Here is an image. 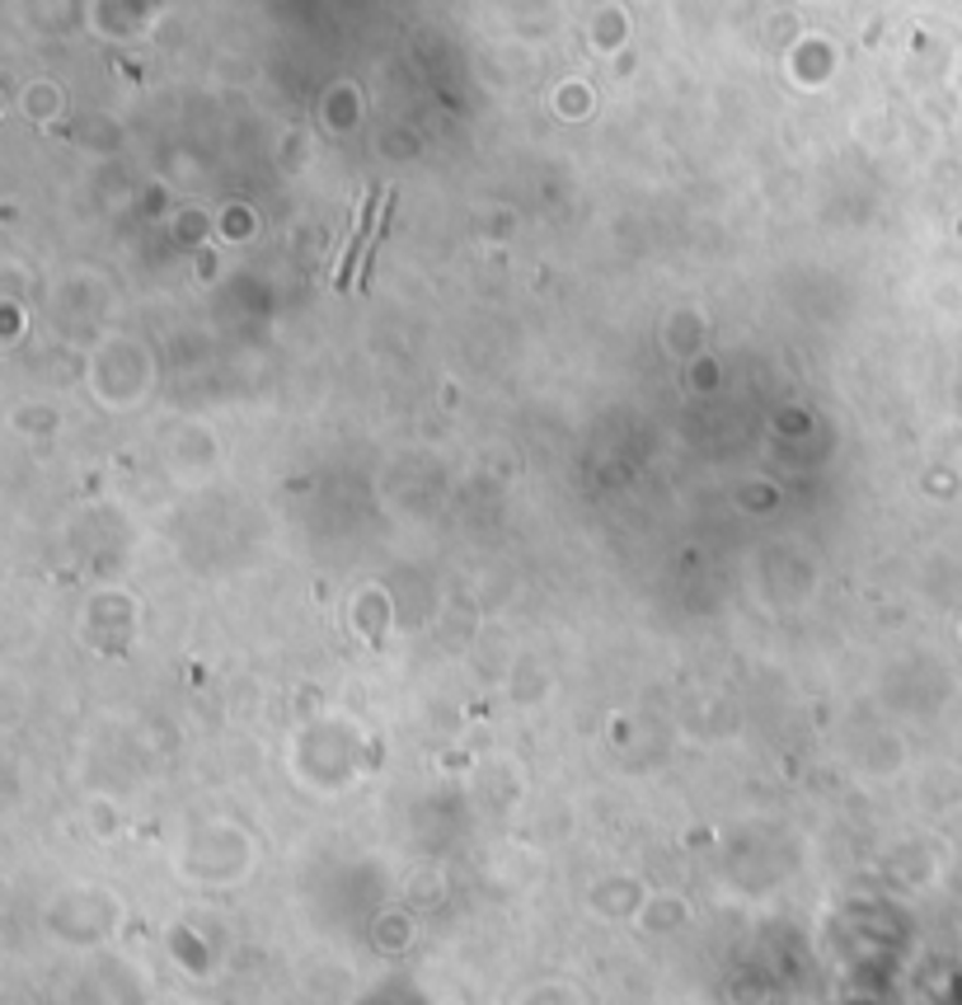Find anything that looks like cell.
Masks as SVG:
<instances>
[{
  "label": "cell",
  "instance_id": "cell-1",
  "mask_svg": "<svg viewBox=\"0 0 962 1005\" xmlns=\"http://www.w3.org/2000/svg\"><path fill=\"white\" fill-rule=\"evenodd\" d=\"M381 188H371V198H367V208H361V222H357V240L343 249V259H339V269H334V287H348V277L357 269V249L371 240V230H376V208H381Z\"/></svg>",
  "mask_w": 962,
  "mask_h": 1005
}]
</instances>
